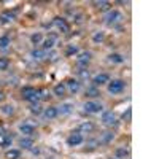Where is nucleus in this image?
<instances>
[{
  "instance_id": "obj_1",
  "label": "nucleus",
  "mask_w": 159,
  "mask_h": 159,
  "mask_svg": "<svg viewBox=\"0 0 159 159\" xmlns=\"http://www.w3.org/2000/svg\"><path fill=\"white\" fill-rule=\"evenodd\" d=\"M126 88L124 81H121V80H113L111 83H108V92L110 94H119V92H123Z\"/></svg>"
},
{
  "instance_id": "obj_2",
  "label": "nucleus",
  "mask_w": 159,
  "mask_h": 159,
  "mask_svg": "<svg viewBox=\"0 0 159 159\" xmlns=\"http://www.w3.org/2000/svg\"><path fill=\"white\" fill-rule=\"evenodd\" d=\"M84 111L86 113H99L102 111V105L97 102H86L84 103Z\"/></svg>"
},
{
  "instance_id": "obj_3",
  "label": "nucleus",
  "mask_w": 159,
  "mask_h": 159,
  "mask_svg": "<svg viewBox=\"0 0 159 159\" xmlns=\"http://www.w3.org/2000/svg\"><path fill=\"white\" fill-rule=\"evenodd\" d=\"M81 143H83V135L78 134V132H75V134H72L67 139V145H69V147H76V145H81Z\"/></svg>"
},
{
  "instance_id": "obj_4",
  "label": "nucleus",
  "mask_w": 159,
  "mask_h": 159,
  "mask_svg": "<svg viewBox=\"0 0 159 159\" xmlns=\"http://www.w3.org/2000/svg\"><path fill=\"white\" fill-rule=\"evenodd\" d=\"M92 83H94V86H100V84H107L110 83V76L107 73H100L97 76L92 78Z\"/></svg>"
},
{
  "instance_id": "obj_5",
  "label": "nucleus",
  "mask_w": 159,
  "mask_h": 159,
  "mask_svg": "<svg viewBox=\"0 0 159 159\" xmlns=\"http://www.w3.org/2000/svg\"><path fill=\"white\" fill-rule=\"evenodd\" d=\"M52 24H54L61 32H64V34H67V32H69V24L65 22V19H62V18H54Z\"/></svg>"
},
{
  "instance_id": "obj_6",
  "label": "nucleus",
  "mask_w": 159,
  "mask_h": 159,
  "mask_svg": "<svg viewBox=\"0 0 159 159\" xmlns=\"http://www.w3.org/2000/svg\"><path fill=\"white\" fill-rule=\"evenodd\" d=\"M105 19H107V22H108V24H113V22L121 21V19H123V15H121L119 11L113 10V11H110V13H108V15H107V18H105Z\"/></svg>"
},
{
  "instance_id": "obj_7",
  "label": "nucleus",
  "mask_w": 159,
  "mask_h": 159,
  "mask_svg": "<svg viewBox=\"0 0 159 159\" xmlns=\"http://www.w3.org/2000/svg\"><path fill=\"white\" fill-rule=\"evenodd\" d=\"M102 121H103L105 124L111 126V124H116V118H115V115H113L111 111H103V113H102Z\"/></svg>"
},
{
  "instance_id": "obj_8",
  "label": "nucleus",
  "mask_w": 159,
  "mask_h": 159,
  "mask_svg": "<svg viewBox=\"0 0 159 159\" xmlns=\"http://www.w3.org/2000/svg\"><path fill=\"white\" fill-rule=\"evenodd\" d=\"M56 42H57V37L56 35H49L45 42H43V51H48V49H51L52 46L56 45Z\"/></svg>"
},
{
  "instance_id": "obj_9",
  "label": "nucleus",
  "mask_w": 159,
  "mask_h": 159,
  "mask_svg": "<svg viewBox=\"0 0 159 159\" xmlns=\"http://www.w3.org/2000/svg\"><path fill=\"white\" fill-rule=\"evenodd\" d=\"M57 115H59V111H57V107H48V108L43 111V116H45V118H48V119L56 118Z\"/></svg>"
},
{
  "instance_id": "obj_10",
  "label": "nucleus",
  "mask_w": 159,
  "mask_h": 159,
  "mask_svg": "<svg viewBox=\"0 0 159 159\" xmlns=\"http://www.w3.org/2000/svg\"><path fill=\"white\" fill-rule=\"evenodd\" d=\"M65 91H67L65 84H64V83H59V84H56V86H54V96L62 97V96H65Z\"/></svg>"
},
{
  "instance_id": "obj_11",
  "label": "nucleus",
  "mask_w": 159,
  "mask_h": 159,
  "mask_svg": "<svg viewBox=\"0 0 159 159\" xmlns=\"http://www.w3.org/2000/svg\"><path fill=\"white\" fill-rule=\"evenodd\" d=\"M65 88H69L72 92H78V89H80V83L76 81V80H69V81L65 83Z\"/></svg>"
},
{
  "instance_id": "obj_12",
  "label": "nucleus",
  "mask_w": 159,
  "mask_h": 159,
  "mask_svg": "<svg viewBox=\"0 0 159 159\" xmlns=\"http://www.w3.org/2000/svg\"><path fill=\"white\" fill-rule=\"evenodd\" d=\"M89 59H91V52H81L80 57H78V64L80 65H86L89 62Z\"/></svg>"
},
{
  "instance_id": "obj_13",
  "label": "nucleus",
  "mask_w": 159,
  "mask_h": 159,
  "mask_svg": "<svg viewBox=\"0 0 159 159\" xmlns=\"http://www.w3.org/2000/svg\"><path fill=\"white\" fill-rule=\"evenodd\" d=\"M19 130L22 132V134H25V135H32L34 134V127L30 124H21L19 126Z\"/></svg>"
},
{
  "instance_id": "obj_14",
  "label": "nucleus",
  "mask_w": 159,
  "mask_h": 159,
  "mask_svg": "<svg viewBox=\"0 0 159 159\" xmlns=\"http://www.w3.org/2000/svg\"><path fill=\"white\" fill-rule=\"evenodd\" d=\"M22 97L24 99H27V97H30V96H34V94H37V89H34V88H22Z\"/></svg>"
},
{
  "instance_id": "obj_15",
  "label": "nucleus",
  "mask_w": 159,
  "mask_h": 159,
  "mask_svg": "<svg viewBox=\"0 0 159 159\" xmlns=\"http://www.w3.org/2000/svg\"><path fill=\"white\" fill-rule=\"evenodd\" d=\"M80 130L89 134V132L94 130V124H92V123H83V124H80Z\"/></svg>"
},
{
  "instance_id": "obj_16",
  "label": "nucleus",
  "mask_w": 159,
  "mask_h": 159,
  "mask_svg": "<svg viewBox=\"0 0 159 159\" xmlns=\"http://www.w3.org/2000/svg\"><path fill=\"white\" fill-rule=\"evenodd\" d=\"M72 108H73V105H72V103H64L61 108H57V111H59L61 115H67V113L72 111Z\"/></svg>"
},
{
  "instance_id": "obj_17",
  "label": "nucleus",
  "mask_w": 159,
  "mask_h": 159,
  "mask_svg": "<svg viewBox=\"0 0 159 159\" xmlns=\"http://www.w3.org/2000/svg\"><path fill=\"white\" fill-rule=\"evenodd\" d=\"M86 94H88L89 97H97V96H100V92H99L97 86H91V88L86 89Z\"/></svg>"
},
{
  "instance_id": "obj_18",
  "label": "nucleus",
  "mask_w": 159,
  "mask_h": 159,
  "mask_svg": "<svg viewBox=\"0 0 159 159\" xmlns=\"http://www.w3.org/2000/svg\"><path fill=\"white\" fill-rule=\"evenodd\" d=\"M113 132H102V139H100V142L102 143H108V142H111L113 140Z\"/></svg>"
},
{
  "instance_id": "obj_19",
  "label": "nucleus",
  "mask_w": 159,
  "mask_h": 159,
  "mask_svg": "<svg viewBox=\"0 0 159 159\" xmlns=\"http://www.w3.org/2000/svg\"><path fill=\"white\" fill-rule=\"evenodd\" d=\"M126 156H129V150L127 148H118L116 150V159H123V157H126Z\"/></svg>"
},
{
  "instance_id": "obj_20",
  "label": "nucleus",
  "mask_w": 159,
  "mask_h": 159,
  "mask_svg": "<svg viewBox=\"0 0 159 159\" xmlns=\"http://www.w3.org/2000/svg\"><path fill=\"white\" fill-rule=\"evenodd\" d=\"M19 143H21L22 148H32L34 147V140L32 139H21Z\"/></svg>"
},
{
  "instance_id": "obj_21",
  "label": "nucleus",
  "mask_w": 159,
  "mask_h": 159,
  "mask_svg": "<svg viewBox=\"0 0 159 159\" xmlns=\"http://www.w3.org/2000/svg\"><path fill=\"white\" fill-rule=\"evenodd\" d=\"M108 59H110L111 62H115V64H121V62H124V57H123L121 54H116V52H115V54H110Z\"/></svg>"
},
{
  "instance_id": "obj_22",
  "label": "nucleus",
  "mask_w": 159,
  "mask_h": 159,
  "mask_svg": "<svg viewBox=\"0 0 159 159\" xmlns=\"http://www.w3.org/2000/svg\"><path fill=\"white\" fill-rule=\"evenodd\" d=\"M45 54H46V51H43V49H34L32 51V57L34 59H43Z\"/></svg>"
},
{
  "instance_id": "obj_23",
  "label": "nucleus",
  "mask_w": 159,
  "mask_h": 159,
  "mask_svg": "<svg viewBox=\"0 0 159 159\" xmlns=\"http://www.w3.org/2000/svg\"><path fill=\"white\" fill-rule=\"evenodd\" d=\"M7 157L8 159H18L19 157V151L18 150H8L7 151Z\"/></svg>"
},
{
  "instance_id": "obj_24",
  "label": "nucleus",
  "mask_w": 159,
  "mask_h": 159,
  "mask_svg": "<svg viewBox=\"0 0 159 159\" xmlns=\"http://www.w3.org/2000/svg\"><path fill=\"white\" fill-rule=\"evenodd\" d=\"M30 42H32L34 45H40V43H42V34H34V35L30 37Z\"/></svg>"
},
{
  "instance_id": "obj_25",
  "label": "nucleus",
  "mask_w": 159,
  "mask_h": 159,
  "mask_svg": "<svg viewBox=\"0 0 159 159\" xmlns=\"http://www.w3.org/2000/svg\"><path fill=\"white\" fill-rule=\"evenodd\" d=\"M10 45V37L3 35V37H0V48H7Z\"/></svg>"
},
{
  "instance_id": "obj_26",
  "label": "nucleus",
  "mask_w": 159,
  "mask_h": 159,
  "mask_svg": "<svg viewBox=\"0 0 159 159\" xmlns=\"http://www.w3.org/2000/svg\"><path fill=\"white\" fill-rule=\"evenodd\" d=\"M96 7H97L99 10H108L111 5H110L108 2H96Z\"/></svg>"
},
{
  "instance_id": "obj_27",
  "label": "nucleus",
  "mask_w": 159,
  "mask_h": 159,
  "mask_svg": "<svg viewBox=\"0 0 159 159\" xmlns=\"http://www.w3.org/2000/svg\"><path fill=\"white\" fill-rule=\"evenodd\" d=\"M8 65H10L8 59H5V57L0 59V70H7V69H8Z\"/></svg>"
},
{
  "instance_id": "obj_28",
  "label": "nucleus",
  "mask_w": 159,
  "mask_h": 159,
  "mask_svg": "<svg viewBox=\"0 0 159 159\" xmlns=\"http://www.w3.org/2000/svg\"><path fill=\"white\" fill-rule=\"evenodd\" d=\"M2 113L3 115H11L13 113V107L11 105H5V107H2Z\"/></svg>"
},
{
  "instance_id": "obj_29",
  "label": "nucleus",
  "mask_w": 159,
  "mask_h": 159,
  "mask_svg": "<svg viewBox=\"0 0 159 159\" xmlns=\"http://www.w3.org/2000/svg\"><path fill=\"white\" fill-rule=\"evenodd\" d=\"M30 111H32L34 115H40V113H42V107H40V105H32Z\"/></svg>"
},
{
  "instance_id": "obj_30",
  "label": "nucleus",
  "mask_w": 159,
  "mask_h": 159,
  "mask_svg": "<svg viewBox=\"0 0 159 159\" xmlns=\"http://www.w3.org/2000/svg\"><path fill=\"white\" fill-rule=\"evenodd\" d=\"M76 52H78V48L76 46H69V49H67V56H72V54H76Z\"/></svg>"
},
{
  "instance_id": "obj_31",
  "label": "nucleus",
  "mask_w": 159,
  "mask_h": 159,
  "mask_svg": "<svg viewBox=\"0 0 159 159\" xmlns=\"http://www.w3.org/2000/svg\"><path fill=\"white\" fill-rule=\"evenodd\" d=\"M92 40H94V42L97 43V42H102V40H103V34L102 32H99V34H96L94 37H92Z\"/></svg>"
},
{
  "instance_id": "obj_32",
  "label": "nucleus",
  "mask_w": 159,
  "mask_h": 159,
  "mask_svg": "<svg viewBox=\"0 0 159 159\" xmlns=\"http://www.w3.org/2000/svg\"><path fill=\"white\" fill-rule=\"evenodd\" d=\"M78 73H80V76H81V78H84V80H88V78H89V73H88V70H78Z\"/></svg>"
},
{
  "instance_id": "obj_33",
  "label": "nucleus",
  "mask_w": 159,
  "mask_h": 159,
  "mask_svg": "<svg viewBox=\"0 0 159 159\" xmlns=\"http://www.w3.org/2000/svg\"><path fill=\"white\" fill-rule=\"evenodd\" d=\"M123 119H130V108H127V111H126V115H123Z\"/></svg>"
},
{
  "instance_id": "obj_34",
  "label": "nucleus",
  "mask_w": 159,
  "mask_h": 159,
  "mask_svg": "<svg viewBox=\"0 0 159 159\" xmlns=\"http://www.w3.org/2000/svg\"><path fill=\"white\" fill-rule=\"evenodd\" d=\"M7 132H5V127L3 126H0V135H5Z\"/></svg>"
},
{
  "instance_id": "obj_35",
  "label": "nucleus",
  "mask_w": 159,
  "mask_h": 159,
  "mask_svg": "<svg viewBox=\"0 0 159 159\" xmlns=\"http://www.w3.org/2000/svg\"><path fill=\"white\" fill-rule=\"evenodd\" d=\"M3 99V94H2V91H0V100H2Z\"/></svg>"
}]
</instances>
